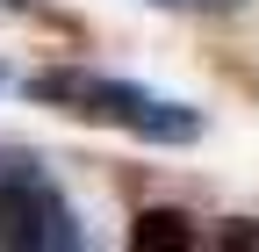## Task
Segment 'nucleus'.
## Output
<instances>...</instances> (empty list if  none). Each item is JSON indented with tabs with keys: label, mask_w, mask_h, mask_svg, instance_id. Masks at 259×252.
<instances>
[{
	"label": "nucleus",
	"mask_w": 259,
	"mask_h": 252,
	"mask_svg": "<svg viewBox=\"0 0 259 252\" xmlns=\"http://www.w3.org/2000/svg\"><path fill=\"white\" fill-rule=\"evenodd\" d=\"M44 108H65L79 122H115V130L144 137V144H194L202 137V115L187 101H158V94L130 87V79H108V72H87V65H58V72H36L29 79Z\"/></svg>",
	"instance_id": "obj_1"
},
{
	"label": "nucleus",
	"mask_w": 259,
	"mask_h": 252,
	"mask_svg": "<svg viewBox=\"0 0 259 252\" xmlns=\"http://www.w3.org/2000/svg\"><path fill=\"white\" fill-rule=\"evenodd\" d=\"M0 245H29V252H72L79 245L72 202L29 159H0Z\"/></svg>",
	"instance_id": "obj_2"
},
{
	"label": "nucleus",
	"mask_w": 259,
	"mask_h": 252,
	"mask_svg": "<svg viewBox=\"0 0 259 252\" xmlns=\"http://www.w3.org/2000/svg\"><path fill=\"white\" fill-rule=\"evenodd\" d=\"M130 238H137L144 252H151V245H194V231H187V216H180V209H144Z\"/></svg>",
	"instance_id": "obj_3"
},
{
	"label": "nucleus",
	"mask_w": 259,
	"mask_h": 252,
	"mask_svg": "<svg viewBox=\"0 0 259 252\" xmlns=\"http://www.w3.org/2000/svg\"><path fill=\"white\" fill-rule=\"evenodd\" d=\"M223 245H259V224H231V231H223Z\"/></svg>",
	"instance_id": "obj_4"
},
{
	"label": "nucleus",
	"mask_w": 259,
	"mask_h": 252,
	"mask_svg": "<svg viewBox=\"0 0 259 252\" xmlns=\"http://www.w3.org/2000/svg\"><path fill=\"white\" fill-rule=\"evenodd\" d=\"M158 8H238V0H158Z\"/></svg>",
	"instance_id": "obj_5"
},
{
	"label": "nucleus",
	"mask_w": 259,
	"mask_h": 252,
	"mask_svg": "<svg viewBox=\"0 0 259 252\" xmlns=\"http://www.w3.org/2000/svg\"><path fill=\"white\" fill-rule=\"evenodd\" d=\"M8 8H29V0H0V15H8Z\"/></svg>",
	"instance_id": "obj_6"
},
{
	"label": "nucleus",
	"mask_w": 259,
	"mask_h": 252,
	"mask_svg": "<svg viewBox=\"0 0 259 252\" xmlns=\"http://www.w3.org/2000/svg\"><path fill=\"white\" fill-rule=\"evenodd\" d=\"M0 79H8V72H0Z\"/></svg>",
	"instance_id": "obj_7"
}]
</instances>
